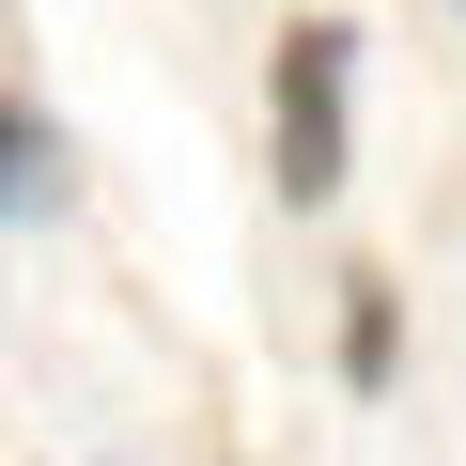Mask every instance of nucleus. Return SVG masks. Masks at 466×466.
Returning <instances> with one entry per match:
<instances>
[{
    "label": "nucleus",
    "instance_id": "f257e3e1",
    "mask_svg": "<svg viewBox=\"0 0 466 466\" xmlns=\"http://www.w3.org/2000/svg\"><path fill=\"white\" fill-rule=\"evenodd\" d=\"M358 171V16H296L265 47V187L280 218H327Z\"/></svg>",
    "mask_w": 466,
    "mask_h": 466
},
{
    "label": "nucleus",
    "instance_id": "f03ea898",
    "mask_svg": "<svg viewBox=\"0 0 466 466\" xmlns=\"http://www.w3.org/2000/svg\"><path fill=\"white\" fill-rule=\"evenodd\" d=\"M63 125L32 109V94H0V233H16V218H63Z\"/></svg>",
    "mask_w": 466,
    "mask_h": 466
},
{
    "label": "nucleus",
    "instance_id": "7ed1b4c3",
    "mask_svg": "<svg viewBox=\"0 0 466 466\" xmlns=\"http://www.w3.org/2000/svg\"><path fill=\"white\" fill-rule=\"evenodd\" d=\"M389 358H404V296H389V280H342V389L373 404V389H389Z\"/></svg>",
    "mask_w": 466,
    "mask_h": 466
}]
</instances>
